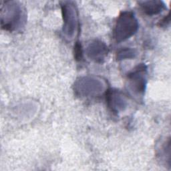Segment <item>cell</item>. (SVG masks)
Segmentation results:
<instances>
[{
  "label": "cell",
  "mask_w": 171,
  "mask_h": 171,
  "mask_svg": "<svg viewBox=\"0 0 171 171\" xmlns=\"http://www.w3.org/2000/svg\"><path fill=\"white\" fill-rule=\"evenodd\" d=\"M74 54H75V58L76 60H81L82 58V49L81 44L78 42H77L74 46Z\"/></svg>",
  "instance_id": "1"
}]
</instances>
